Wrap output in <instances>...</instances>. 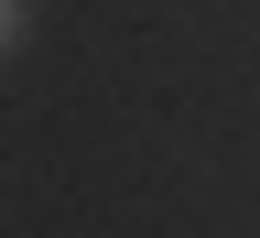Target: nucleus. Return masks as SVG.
<instances>
[{"label": "nucleus", "instance_id": "f257e3e1", "mask_svg": "<svg viewBox=\"0 0 260 238\" xmlns=\"http://www.w3.org/2000/svg\"><path fill=\"white\" fill-rule=\"evenodd\" d=\"M11 22H22V0H0V44H11Z\"/></svg>", "mask_w": 260, "mask_h": 238}]
</instances>
